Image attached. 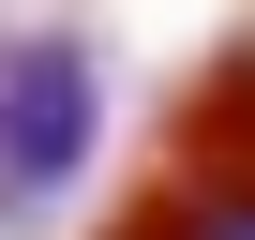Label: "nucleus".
I'll list each match as a JSON object with an SVG mask.
<instances>
[{
    "instance_id": "2",
    "label": "nucleus",
    "mask_w": 255,
    "mask_h": 240,
    "mask_svg": "<svg viewBox=\"0 0 255 240\" xmlns=\"http://www.w3.org/2000/svg\"><path fill=\"white\" fill-rule=\"evenodd\" d=\"M120 240H255V90L225 75L210 120L180 135V165L120 210Z\"/></svg>"
},
{
    "instance_id": "1",
    "label": "nucleus",
    "mask_w": 255,
    "mask_h": 240,
    "mask_svg": "<svg viewBox=\"0 0 255 240\" xmlns=\"http://www.w3.org/2000/svg\"><path fill=\"white\" fill-rule=\"evenodd\" d=\"M105 150V60L90 30H0V240H30Z\"/></svg>"
}]
</instances>
